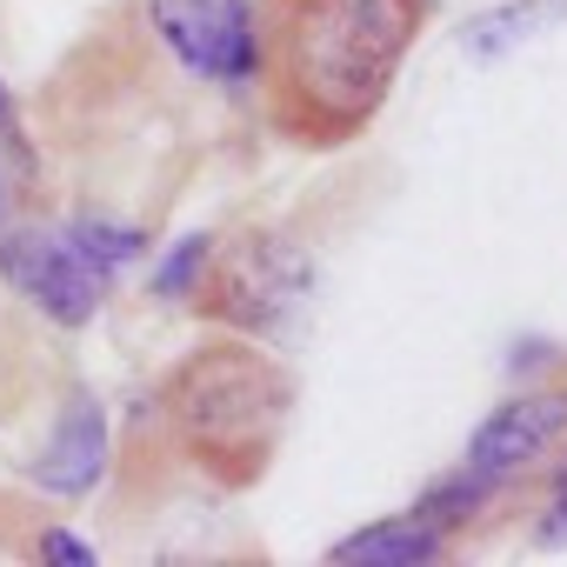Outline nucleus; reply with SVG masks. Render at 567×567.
<instances>
[{"label": "nucleus", "mask_w": 567, "mask_h": 567, "mask_svg": "<svg viewBox=\"0 0 567 567\" xmlns=\"http://www.w3.org/2000/svg\"><path fill=\"white\" fill-rule=\"evenodd\" d=\"M567 441V388H540V394H514L501 401L474 434H467V467L494 474V481H514L527 474L547 447Z\"/></svg>", "instance_id": "obj_5"}, {"label": "nucleus", "mask_w": 567, "mask_h": 567, "mask_svg": "<svg viewBox=\"0 0 567 567\" xmlns=\"http://www.w3.org/2000/svg\"><path fill=\"white\" fill-rule=\"evenodd\" d=\"M315 288V260L308 247L288 234V227H247L234 234L227 247L214 240L207 254V274L194 288V308L207 321H220L227 334H254V341H274L301 315Z\"/></svg>", "instance_id": "obj_3"}, {"label": "nucleus", "mask_w": 567, "mask_h": 567, "mask_svg": "<svg viewBox=\"0 0 567 567\" xmlns=\"http://www.w3.org/2000/svg\"><path fill=\"white\" fill-rule=\"evenodd\" d=\"M154 408L167 441L214 487H254L295 421V368L267 354L254 334H220L187 348L161 374Z\"/></svg>", "instance_id": "obj_2"}, {"label": "nucleus", "mask_w": 567, "mask_h": 567, "mask_svg": "<svg viewBox=\"0 0 567 567\" xmlns=\"http://www.w3.org/2000/svg\"><path fill=\"white\" fill-rule=\"evenodd\" d=\"M8 114H14V94H8V87H0V121H8Z\"/></svg>", "instance_id": "obj_16"}, {"label": "nucleus", "mask_w": 567, "mask_h": 567, "mask_svg": "<svg viewBox=\"0 0 567 567\" xmlns=\"http://www.w3.org/2000/svg\"><path fill=\"white\" fill-rule=\"evenodd\" d=\"M540 547H567V474H560V487H554V501H547V520H540Z\"/></svg>", "instance_id": "obj_13"}, {"label": "nucleus", "mask_w": 567, "mask_h": 567, "mask_svg": "<svg viewBox=\"0 0 567 567\" xmlns=\"http://www.w3.org/2000/svg\"><path fill=\"white\" fill-rule=\"evenodd\" d=\"M101 474H107V408L87 388H74L54 434H48V447L34 454V481L48 494H61V501H81V494L101 487Z\"/></svg>", "instance_id": "obj_6"}, {"label": "nucleus", "mask_w": 567, "mask_h": 567, "mask_svg": "<svg viewBox=\"0 0 567 567\" xmlns=\"http://www.w3.org/2000/svg\"><path fill=\"white\" fill-rule=\"evenodd\" d=\"M187 8H200V14H214V8H227V0H187Z\"/></svg>", "instance_id": "obj_15"}, {"label": "nucleus", "mask_w": 567, "mask_h": 567, "mask_svg": "<svg viewBox=\"0 0 567 567\" xmlns=\"http://www.w3.org/2000/svg\"><path fill=\"white\" fill-rule=\"evenodd\" d=\"M28 554H34V560H61V567H94V547H87L81 534H68V527H41V534L28 540Z\"/></svg>", "instance_id": "obj_12"}, {"label": "nucleus", "mask_w": 567, "mask_h": 567, "mask_svg": "<svg viewBox=\"0 0 567 567\" xmlns=\"http://www.w3.org/2000/svg\"><path fill=\"white\" fill-rule=\"evenodd\" d=\"M0 274H8V288L28 295L54 328H87L107 301V280L74 254L68 234H41V227L0 234Z\"/></svg>", "instance_id": "obj_4"}, {"label": "nucleus", "mask_w": 567, "mask_h": 567, "mask_svg": "<svg viewBox=\"0 0 567 567\" xmlns=\"http://www.w3.org/2000/svg\"><path fill=\"white\" fill-rule=\"evenodd\" d=\"M554 21H567V0H507V8H487V14L467 21L461 54H467V61H501L507 48L534 41V34L554 28Z\"/></svg>", "instance_id": "obj_8"}, {"label": "nucleus", "mask_w": 567, "mask_h": 567, "mask_svg": "<svg viewBox=\"0 0 567 567\" xmlns=\"http://www.w3.org/2000/svg\"><path fill=\"white\" fill-rule=\"evenodd\" d=\"M447 547H454L447 527H434L427 514H401V520H374V527L334 540L328 560L334 567H434V560H447Z\"/></svg>", "instance_id": "obj_7"}, {"label": "nucleus", "mask_w": 567, "mask_h": 567, "mask_svg": "<svg viewBox=\"0 0 567 567\" xmlns=\"http://www.w3.org/2000/svg\"><path fill=\"white\" fill-rule=\"evenodd\" d=\"M207 254H214V234H181V240L161 254V267L147 274L154 301H194L200 274H207Z\"/></svg>", "instance_id": "obj_11"}, {"label": "nucleus", "mask_w": 567, "mask_h": 567, "mask_svg": "<svg viewBox=\"0 0 567 567\" xmlns=\"http://www.w3.org/2000/svg\"><path fill=\"white\" fill-rule=\"evenodd\" d=\"M68 240H74V254L101 274V280H114L127 260H141V247H147V234L141 227H127V220H107V214H81L74 227H68Z\"/></svg>", "instance_id": "obj_10"}, {"label": "nucleus", "mask_w": 567, "mask_h": 567, "mask_svg": "<svg viewBox=\"0 0 567 567\" xmlns=\"http://www.w3.org/2000/svg\"><path fill=\"white\" fill-rule=\"evenodd\" d=\"M501 487H507V481H494V474H481V467H467V461H461L447 481H434V487L414 501V514H427L434 527H447V534H454V527H467V520L501 494Z\"/></svg>", "instance_id": "obj_9"}, {"label": "nucleus", "mask_w": 567, "mask_h": 567, "mask_svg": "<svg viewBox=\"0 0 567 567\" xmlns=\"http://www.w3.org/2000/svg\"><path fill=\"white\" fill-rule=\"evenodd\" d=\"M547 354H554V348H547V341H527V348H514V361H507V368H514V374H520V368H540V361H547Z\"/></svg>", "instance_id": "obj_14"}, {"label": "nucleus", "mask_w": 567, "mask_h": 567, "mask_svg": "<svg viewBox=\"0 0 567 567\" xmlns=\"http://www.w3.org/2000/svg\"><path fill=\"white\" fill-rule=\"evenodd\" d=\"M267 127L295 147H348L388 107L427 0H254Z\"/></svg>", "instance_id": "obj_1"}]
</instances>
